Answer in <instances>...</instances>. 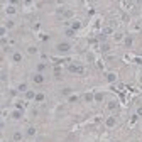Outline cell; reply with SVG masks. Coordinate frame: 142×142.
<instances>
[{
  "mask_svg": "<svg viewBox=\"0 0 142 142\" xmlns=\"http://www.w3.org/2000/svg\"><path fill=\"white\" fill-rule=\"evenodd\" d=\"M93 96H95V101H96V103L103 101V93H100V91H98V93H95Z\"/></svg>",
  "mask_w": 142,
  "mask_h": 142,
  "instance_id": "11",
  "label": "cell"
},
{
  "mask_svg": "<svg viewBox=\"0 0 142 142\" xmlns=\"http://www.w3.org/2000/svg\"><path fill=\"white\" fill-rule=\"evenodd\" d=\"M80 27H81V22H80V20H73V22H71V29H73L75 32H76Z\"/></svg>",
  "mask_w": 142,
  "mask_h": 142,
  "instance_id": "7",
  "label": "cell"
},
{
  "mask_svg": "<svg viewBox=\"0 0 142 142\" xmlns=\"http://www.w3.org/2000/svg\"><path fill=\"white\" fill-rule=\"evenodd\" d=\"M56 49H58L59 52H68V51L71 49V44H69V42H59Z\"/></svg>",
  "mask_w": 142,
  "mask_h": 142,
  "instance_id": "1",
  "label": "cell"
},
{
  "mask_svg": "<svg viewBox=\"0 0 142 142\" xmlns=\"http://www.w3.org/2000/svg\"><path fill=\"white\" fill-rule=\"evenodd\" d=\"M15 110H24V105L22 103H17L15 105Z\"/></svg>",
  "mask_w": 142,
  "mask_h": 142,
  "instance_id": "27",
  "label": "cell"
},
{
  "mask_svg": "<svg viewBox=\"0 0 142 142\" xmlns=\"http://www.w3.org/2000/svg\"><path fill=\"white\" fill-rule=\"evenodd\" d=\"M7 80V73H5V71H2V81H5Z\"/></svg>",
  "mask_w": 142,
  "mask_h": 142,
  "instance_id": "31",
  "label": "cell"
},
{
  "mask_svg": "<svg viewBox=\"0 0 142 142\" xmlns=\"http://www.w3.org/2000/svg\"><path fill=\"white\" fill-rule=\"evenodd\" d=\"M100 49H101V51H103V52H108V51H110V44H106V42H103V44H101V47H100Z\"/></svg>",
  "mask_w": 142,
  "mask_h": 142,
  "instance_id": "12",
  "label": "cell"
},
{
  "mask_svg": "<svg viewBox=\"0 0 142 142\" xmlns=\"http://www.w3.org/2000/svg\"><path fill=\"white\" fill-rule=\"evenodd\" d=\"M27 135H30V137L36 135V127H29V129H27Z\"/></svg>",
  "mask_w": 142,
  "mask_h": 142,
  "instance_id": "16",
  "label": "cell"
},
{
  "mask_svg": "<svg viewBox=\"0 0 142 142\" xmlns=\"http://www.w3.org/2000/svg\"><path fill=\"white\" fill-rule=\"evenodd\" d=\"M32 81H34V85H41V83L44 81V76H42L41 73H36V75L32 76Z\"/></svg>",
  "mask_w": 142,
  "mask_h": 142,
  "instance_id": "2",
  "label": "cell"
},
{
  "mask_svg": "<svg viewBox=\"0 0 142 142\" xmlns=\"http://www.w3.org/2000/svg\"><path fill=\"white\" fill-rule=\"evenodd\" d=\"M25 98H27V100H32V98H36V91H32V90L25 91Z\"/></svg>",
  "mask_w": 142,
  "mask_h": 142,
  "instance_id": "10",
  "label": "cell"
},
{
  "mask_svg": "<svg viewBox=\"0 0 142 142\" xmlns=\"http://www.w3.org/2000/svg\"><path fill=\"white\" fill-rule=\"evenodd\" d=\"M106 81H108V83H115L117 81V75L115 73H108V75H106Z\"/></svg>",
  "mask_w": 142,
  "mask_h": 142,
  "instance_id": "6",
  "label": "cell"
},
{
  "mask_svg": "<svg viewBox=\"0 0 142 142\" xmlns=\"http://www.w3.org/2000/svg\"><path fill=\"white\" fill-rule=\"evenodd\" d=\"M12 61L14 63H20L22 61V54H20V52H14V54H12Z\"/></svg>",
  "mask_w": 142,
  "mask_h": 142,
  "instance_id": "4",
  "label": "cell"
},
{
  "mask_svg": "<svg viewBox=\"0 0 142 142\" xmlns=\"http://www.w3.org/2000/svg\"><path fill=\"white\" fill-rule=\"evenodd\" d=\"M103 34H112V27H106V29L103 30Z\"/></svg>",
  "mask_w": 142,
  "mask_h": 142,
  "instance_id": "29",
  "label": "cell"
},
{
  "mask_svg": "<svg viewBox=\"0 0 142 142\" xmlns=\"http://www.w3.org/2000/svg\"><path fill=\"white\" fill-rule=\"evenodd\" d=\"M132 42H134L132 37H125V44H127V46H132Z\"/></svg>",
  "mask_w": 142,
  "mask_h": 142,
  "instance_id": "25",
  "label": "cell"
},
{
  "mask_svg": "<svg viewBox=\"0 0 142 142\" xmlns=\"http://www.w3.org/2000/svg\"><path fill=\"white\" fill-rule=\"evenodd\" d=\"M12 118H15V120H19V118H22V110H15V112L12 113Z\"/></svg>",
  "mask_w": 142,
  "mask_h": 142,
  "instance_id": "8",
  "label": "cell"
},
{
  "mask_svg": "<svg viewBox=\"0 0 142 142\" xmlns=\"http://www.w3.org/2000/svg\"><path fill=\"white\" fill-rule=\"evenodd\" d=\"M86 58H88V61H95V56H93V54H88Z\"/></svg>",
  "mask_w": 142,
  "mask_h": 142,
  "instance_id": "30",
  "label": "cell"
},
{
  "mask_svg": "<svg viewBox=\"0 0 142 142\" xmlns=\"http://www.w3.org/2000/svg\"><path fill=\"white\" fill-rule=\"evenodd\" d=\"M44 68H46V66H44L42 63H39V64H37V73H41V71H42Z\"/></svg>",
  "mask_w": 142,
  "mask_h": 142,
  "instance_id": "24",
  "label": "cell"
},
{
  "mask_svg": "<svg viewBox=\"0 0 142 142\" xmlns=\"http://www.w3.org/2000/svg\"><path fill=\"white\" fill-rule=\"evenodd\" d=\"M5 12H7V14H10V15H12V14H15V9H14V7H12V5H9V7H7V9H5Z\"/></svg>",
  "mask_w": 142,
  "mask_h": 142,
  "instance_id": "19",
  "label": "cell"
},
{
  "mask_svg": "<svg viewBox=\"0 0 142 142\" xmlns=\"http://www.w3.org/2000/svg\"><path fill=\"white\" fill-rule=\"evenodd\" d=\"M113 37H115V41H120V39L123 37V36H122V34H115V36H113Z\"/></svg>",
  "mask_w": 142,
  "mask_h": 142,
  "instance_id": "28",
  "label": "cell"
},
{
  "mask_svg": "<svg viewBox=\"0 0 142 142\" xmlns=\"http://www.w3.org/2000/svg\"><path fill=\"white\" fill-rule=\"evenodd\" d=\"M20 139H22V134H20V132H15V134H14V140H15V142H19Z\"/></svg>",
  "mask_w": 142,
  "mask_h": 142,
  "instance_id": "17",
  "label": "cell"
},
{
  "mask_svg": "<svg viewBox=\"0 0 142 142\" xmlns=\"http://www.w3.org/2000/svg\"><path fill=\"white\" fill-rule=\"evenodd\" d=\"M27 52H29V54H36V52H37V49H36L34 46H30V47H27Z\"/></svg>",
  "mask_w": 142,
  "mask_h": 142,
  "instance_id": "20",
  "label": "cell"
},
{
  "mask_svg": "<svg viewBox=\"0 0 142 142\" xmlns=\"http://www.w3.org/2000/svg\"><path fill=\"white\" fill-rule=\"evenodd\" d=\"M5 27H7V29H12V27H14V20H7V22H5Z\"/></svg>",
  "mask_w": 142,
  "mask_h": 142,
  "instance_id": "21",
  "label": "cell"
},
{
  "mask_svg": "<svg viewBox=\"0 0 142 142\" xmlns=\"http://www.w3.org/2000/svg\"><path fill=\"white\" fill-rule=\"evenodd\" d=\"M69 71H71V73H85V68H83V66H75V64H71V66H69Z\"/></svg>",
  "mask_w": 142,
  "mask_h": 142,
  "instance_id": "3",
  "label": "cell"
},
{
  "mask_svg": "<svg viewBox=\"0 0 142 142\" xmlns=\"http://www.w3.org/2000/svg\"><path fill=\"white\" fill-rule=\"evenodd\" d=\"M71 91H73L71 88H64V90H63L61 93H63V95H71Z\"/></svg>",
  "mask_w": 142,
  "mask_h": 142,
  "instance_id": "22",
  "label": "cell"
},
{
  "mask_svg": "<svg viewBox=\"0 0 142 142\" xmlns=\"http://www.w3.org/2000/svg\"><path fill=\"white\" fill-rule=\"evenodd\" d=\"M137 115L142 117V106H139V108H137Z\"/></svg>",
  "mask_w": 142,
  "mask_h": 142,
  "instance_id": "32",
  "label": "cell"
},
{
  "mask_svg": "<svg viewBox=\"0 0 142 142\" xmlns=\"http://www.w3.org/2000/svg\"><path fill=\"white\" fill-rule=\"evenodd\" d=\"M105 123H106V127H113L115 123H117V118H115V117H108Z\"/></svg>",
  "mask_w": 142,
  "mask_h": 142,
  "instance_id": "5",
  "label": "cell"
},
{
  "mask_svg": "<svg viewBox=\"0 0 142 142\" xmlns=\"http://www.w3.org/2000/svg\"><path fill=\"white\" fill-rule=\"evenodd\" d=\"M64 34H66V36H69V37H73V36H75V30H73V29H66V30H64Z\"/></svg>",
  "mask_w": 142,
  "mask_h": 142,
  "instance_id": "18",
  "label": "cell"
},
{
  "mask_svg": "<svg viewBox=\"0 0 142 142\" xmlns=\"http://www.w3.org/2000/svg\"><path fill=\"white\" fill-rule=\"evenodd\" d=\"M117 106H118L117 101H110V103H108V110H117Z\"/></svg>",
  "mask_w": 142,
  "mask_h": 142,
  "instance_id": "14",
  "label": "cell"
},
{
  "mask_svg": "<svg viewBox=\"0 0 142 142\" xmlns=\"http://www.w3.org/2000/svg\"><path fill=\"white\" fill-rule=\"evenodd\" d=\"M17 90H19V91H24V93L29 91V90H27V83H20L19 86H17Z\"/></svg>",
  "mask_w": 142,
  "mask_h": 142,
  "instance_id": "9",
  "label": "cell"
},
{
  "mask_svg": "<svg viewBox=\"0 0 142 142\" xmlns=\"http://www.w3.org/2000/svg\"><path fill=\"white\" fill-rule=\"evenodd\" d=\"M85 100H86L88 103H90V101H93V100H95V96H93L91 93H86V95H85Z\"/></svg>",
  "mask_w": 142,
  "mask_h": 142,
  "instance_id": "15",
  "label": "cell"
},
{
  "mask_svg": "<svg viewBox=\"0 0 142 142\" xmlns=\"http://www.w3.org/2000/svg\"><path fill=\"white\" fill-rule=\"evenodd\" d=\"M36 101H44V93H36Z\"/></svg>",
  "mask_w": 142,
  "mask_h": 142,
  "instance_id": "13",
  "label": "cell"
},
{
  "mask_svg": "<svg viewBox=\"0 0 142 142\" xmlns=\"http://www.w3.org/2000/svg\"><path fill=\"white\" fill-rule=\"evenodd\" d=\"M69 101H71V103H75V101H78V96H75V95H71V96H69Z\"/></svg>",
  "mask_w": 142,
  "mask_h": 142,
  "instance_id": "26",
  "label": "cell"
},
{
  "mask_svg": "<svg viewBox=\"0 0 142 142\" xmlns=\"http://www.w3.org/2000/svg\"><path fill=\"white\" fill-rule=\"evenodd\" d=\"M137 118H139V115H137V113H135V115H134V117H132V118H130V125H134V123H135V122H137Z\"/></svg>",
  "mask_w": 142,
  "mask_h": 142,
  "instance_id": "23",
  "label": "cell"
}]
</instances>
